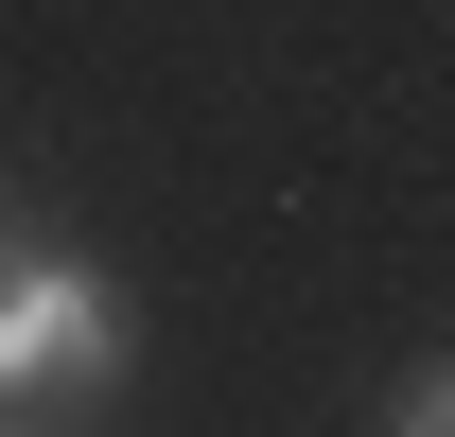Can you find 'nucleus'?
I'll use <instances>...</instances> for the list:
<instances>
[{"label":"nucleus","instance_id":"f03ea898","mask_svg":"<svg viewBox=\"0 0 455 437\" xmlns=\"http://www.w3.org/2000/svg\"><path fill=\"white\" fill-rule=\"evenodd\" d=\"M386 437H455V368H438V350H420V368L386 385Z\"/></svg>","mask_w":455,"mask_h":437},{"label":"nucleus","instance_id":"7ed1b4c3","mask_svg":"<svg viewBox=\"0 0 455 437\" xmlns=\"http://www.w3.org/2000/svg\"><path fill=\"white\" fill-rule=\"evenodd\" d=\"M0 437H36V420H18V402H0Z\"/></svg>","mask_w":455,"mask_h":437},{"label":"nucleus","instance_id":"f257e3e1","mask_svg":"<svg viewBox=\"0 0 455 437\" xmlns=\"http://www.w3.org/2000/svg\"><path fill=\"white\" fill-rule=\"evenodd\" d=\"M123 385V298L88 245L53 227H0V402L36 420V402H106Z\"/></svg>","mask_w":455,"mask_h":437}]
</instances>
